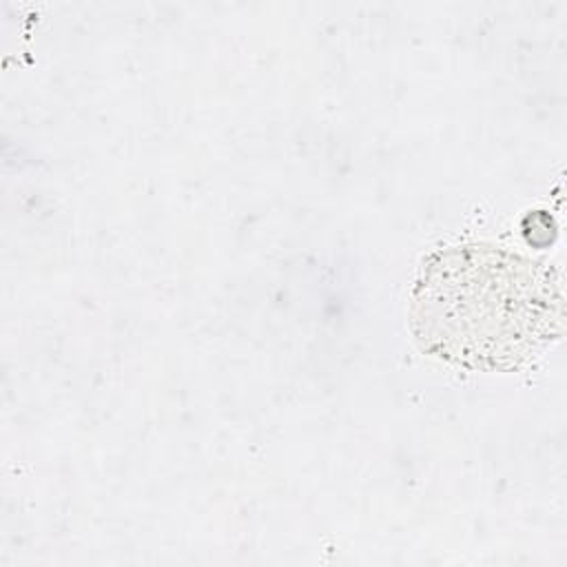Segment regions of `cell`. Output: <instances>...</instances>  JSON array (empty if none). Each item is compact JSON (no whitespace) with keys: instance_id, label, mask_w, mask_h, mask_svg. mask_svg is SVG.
<instances>
[{"instance_id":"6da1fadb","label":"cell","mask_w":567,"mask_h":567,"mask_svg":"<svg viewBox=\"0 0 567 567\" xmlns=\"http://www.w3.org/2000/svg\"><path fill=\"white\" fill-rule=\"evenodd\" d=\"M560 284L549 268L483 246L434 255L414 290L423 350L467 368L509 370L560 332Z\"/></svg>"}]
</instances>
